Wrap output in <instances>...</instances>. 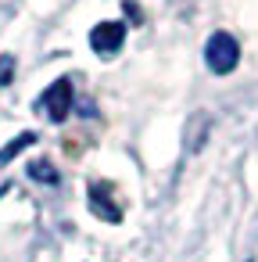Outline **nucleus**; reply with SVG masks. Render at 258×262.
<instances>
[{
  "label": "nucleus",
  "mask_w": 258,
  "mask_h": 262,
  "mask_svg": "<svg viewBox=\"0 0 258 262\" xmlns=\"http://www.w3.org/2000/svg\"><path fill=\"white\" fill-rule=\"evenodd\" d=\"M11 65H15V61H11V58H4V65H0V86L11 79Z\"/></svg>",
  "instance_id": "0eeeda50"
},
{
  "label": "nucleus",
  "mask_w": 258,
  "mask_h": 262,
  "mask_svg": "<svg viewBox=\"0 0 258 262\" xmlns=\"http://www.w3.org/2000/svg\"><path fill=\"white\" fill-rule=\"evenodd\" d=\"M33 144H36V133H33V129L18 133V137H15V140H11V144H8L4 151H0V165H8V162H11L15 155H22V151H26V147H33Z\"/></svg>",
  "instance_id": "39448f33"
},
{
  "label": "nucleus",
  "mask_w": 258,
  "mask_h": 262,
  "mask_svg": "<svg viewBox=\"0 0 258 262\" xmlns=\"http://www.w3.org/2000/svg\"><path fill=\"white\" fill-rule=\"evenodd\" d=\"M72 104H76V86H72L68 76L54 79V83L43 90V97H40V108H43V115H47L51 122H65L68 112H72Z\"/></svg>",
  "instance_id": "f03ea898"
},
{
  "label": "nucleus",
  "mask_w": 258,
  "mask_h": 262,
  "mask_svg": "<svg viewBox=\"0 0 258 262\" xmlns=\"http://www.w3.org/2000/svg\"><path fill=\"white\" fill-rule=\"evenodd\" d=\"M90 212L97 219H104V223H122V208L111 201V194H108L104 183H93L90 187Z\"/></svg>",
  "instance_id": "20e7f679"
},
{
  "label": "nucleus",
  "mask_w": 258,
  "mask_h": 262,
  "mask_svg": "<svg viewBox=\"0 0 258 262\" xmlns=\"http://www.w3.org/2000/svg\"><path fill=\"white\" fill-rule=\"evenodd\" d=\"M29 176H33L36 183H51V187L58 183V172H54L51 162H33V165H29Z\"/></svg>",
  "instance_id": "423d86ee"
},
{
  "label": "nucleus",
  "mask_w": 258,
  "mask_h": 262,
  "mask_svg": "<svg viewBox=\"0 0 258 262\" xmlns=\"http://www.w3.org/2000/svg\"><path fill=\"white\" fill-rule=\"evenodd\" d=\"M204 65H208V72H215V76H229V72L240 65V43H237V36L226 33V29L212 33L208 43H204Z\"/></svg>",
  "instance_id": "f257e3e1"
},
{
  "label": "nucleus",
  "mask_w": 258,
  "mask_h": 262,
  "mask_svg": "<svg viewBox=\"0 0 258 262\" xmlns=\"http://www.w3.org/2000/svg\"><path fill=\"white\" fill-rule=\"evenodd\" d=\"M122 43H126V22H97V26L90 29V47H93V54H101V58L119 54Z\"/></svg>",
  "instance_id": "7ed1b4c3"
}]
</instances>
